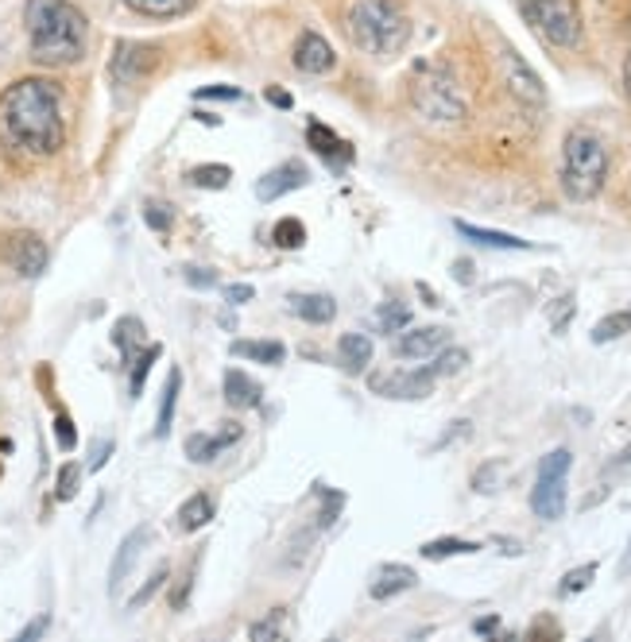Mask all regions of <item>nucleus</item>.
<instances>
[{
  "mask_svg": "<svg viewBox=\"0 0 631 642\" xmlns=\"http://www.w3.org/2000/svg\"><path fill=\"white\" fill-rule=\"evenodd\" d=\"M63 93L47 78H20L0 93V148L47 159L63 148Z\"/></svg>",
  "mask_w": 631,
  "mask_h": 642,
  "instance_id": "f257e3e1",
  "label": "nucleus"
},
{
  "mask_svg": "<svg viewBox=\"0 0 631 642\" xmlns=\"http://www.w3.org/2000/svg\"><path fill=\"white\" fill-rule=\"evenodd\" d=\"M24 27L27 43H31V59L39 66L63 71V66H74L86 54L89 20L71 0H27Z\"/></svg>",
  "mask_w": 631,
  "mask_h": 642,
  "instance_id": "f03ea898",
  "label": "nucleus"
},
{
  "mask_svg": "<svg viewBox=\"0 0 631 642\" xmlns=\"http://www.w3.org/2000/svg\"><path fill=\"white\" fill-rule=\"evenodd\" d=\"M349 43L373 59H392L407 47L411 20L400 0H353L345 12Z\"/></svg>",
  "mask_w": 631,
  "mask_h": 642,
  "instance_id": "7ed1b4c3",
  "label": "nucleus"
},
{
  "mask_svg": "<svg viewBox=\"0 0 631 642\" xmlns=\"http://www.w3.org/2000/svg\"><path fill=\"white\" fill-rule=\"evenodd\" d=\"M608 148L589 128H573L561 143V190L569 202H593L605 190Z\"/></svg>",
  "mask_w": 631,
  "mask_h": 642,
  "instance_id": "20e7f679",
  "label": "nucleus"
},
{
  "mask_svg": "<svg viewBox=\"0 0 631 642\" xmlns=\"http://www.w3.org/2000/svg\"><path fill=\"white\" fill-rule=\"evenodd\" d=\"M407 93L411 105L434 124H454L469 113L462 86H457V78L450 74L445 62H415L407 78Z\"/></svg>",
  "mask_w": 631,
  "mask_h": 642,
  "instance_id": "39448f33",
  "label": "nucleus"
},
{
  "mask_svg": "<svg viewBox=\"0 0 631 642\" xmlns=\"http://www.w3.org/2000/svg\"><path fill=\"white\" fill-rule=\"evenodd\" d=\"M519 12L534 27V36L558 51H578L585 24H581L578 0H519Z\"/></svg>",
  "mask_w": 631,
  "mask_h": 642,
  "instance_id": "423d86ee",
  "label": "nucleus"
},
{
  "mask_svg": "<svg viewBox=\"0 0 631 642\" xmlns=\"http://www.w3.org/2000/svg\"><path fill=\"white\" fill-rule=\"evenodd\" d=\"M569 468H573V457L569 449H554L539 461V480L531 488V511L543 523H558L566 515V480Z\"/></svg>",
  "mask_w": 631,
  "mask_h": 642,
  "instance_id": "0eeeda50",
  "label": "nucleus"
},
{
  "mask_svg": "<svg viewBox=\"0 0 631 642\" xmlns=\"http://www.w3.org/2000/svg\"><path fill=\"white\" fill-rule=\"evenodd\" d=\"M500 78H504V86H507V93L516 101H523V105H531V109H543L546 105V86H543V78L527 66V59L516 51V47H507V43H500Z\"/></svg>",
  "mask_w": 631,
  "mask_h": 642,
  "instance_id": "6e6552de",
  "label": "nucleus"
},
{
  "mask_svg": "<svg viewBox=\"0 0 631 642\" xmlns=\"http://www.w3.org/2000/svg\"><path fill=\"white\" fill-rule=\"evenodd\" d=\"M438 376L434 368H418V372H376L368 376V388L383 399H400V403H418L434 391Z\"/></svg>",
  "mask_w": 631,
  "mask_h": 642,
  "instance_id": "1a4fd4ad",
  "label": "nucleus"
},
{
  "mask_svg": "<svg viewBox=\"0 0 631 642\" xmlns=\"http://www.w3.org/2000/svg\"><path fill=\"white\" fill-rule=\"evenodd\" d=\"M155 62H160V47L121 39L113 51V62H109V74H113L116 86H136V81H143L155 71Z\"/></svg>",
  "mask_w": 631,
  "mask_h": 642,
  "instance_id": "9d476101",
  "label": "nucleus"
},
{
  "mask_svg": "<svg viewBox=\"0 0 631 642\" xmlns=\"http://www.w3.org/2000/svg\"><path fill=\"white\" fill-rule=\"evenodd\" d=\"M4 252H9L12 272L24 275V279H39V275L47 272V244L39 232H27V229L12 232Z\"/></svg>",
  "mask_w": 631,
  "mask_h": 642,
  "instance_id": "9b49d317",
  "label": "nucleus"
},
{
  "mask_svg": "<svg viewBox=\"0 0 631 642\" xmlns=\"http://www.w3.org/2000/svg\"><path fill=\"white\" fill-rule=\"evenodd\" d=\"M303 186H311V171H306V163L287 159V163H279V167H272L264 178H260L256 198L260 202H276V198L294 194V190H303Z\"/></svg>",
  "mask_w": 631,
  "mask_h": 642,
  "instance_id": "f8f14e48",
  "label": "nucleus"
},
{
  "mask_svg": "<svg viewBox=\"0 0 631 642\" xmlns=\"http://www.w3.org/2000/svg\"><path fill=\"white\" fill-rule=\"evenodd\" d=\"M294 66L303 74H329L333 66H338V54H333V47H329L326 36H318V32H303L299 36V43H294Z\"/></svg>",
  "mask_w": 631,
  "mask_h": 642,
  "instance_id": "ddd939ff",
  "label": "nucleus"
},
{
  "mask_svg": "<svg viewBox=\"0 0 631 642\" xmlns=\"http://www.w3.org/2000/svg\"><path fill=\"white\" fill-rule=\"evenodd\" d=\"M306 148H311L318 159H326L333 171H341V167H349V163H353V143L341 140V136L333 133V128H326L321 121L306 124Z\"/></svg>",
  "mask_w": 631,
  "mask_h": 642,
  "instance_id": "4468645a",
  "label": "nucleus"
},
{
  "mask_svg": "<svg viewBox=\"0 0 631 642\" xmlns=\"http://www.w3.org/2000/svg\"><path fill=\"white\" fill-rule=\"evenodd\" d=\"M152 542V530L148 527H136L132 534H125V542L116 545V557H113V569H109V592H121L125 589V581H128V572L136 569V562H140V554H143V545Z\"/></svg>",
  "mask_w": 631,
  "mask_h": 642,
  "instance_id": "2eb2a0df",
  "label": "nucleus"
},
{
  "mask_svg": "<svg viewBox=\"0 0 631 642\" xmlns=\"http://www.w3.org/2000/svg\"><path fill=\"white\" fill-rule=\"evenodd\" d=\"M450 341V329L445 326H422V329H407L403 337H395L392 352L403 361H422V356H434L438 349H445Z\"/></svg>",
  "mask_w": 631,
  "mask_h": 642,
  "instance_id": "dca6fc26",
  "label": "nucleus"
},
{
  "mask_svg": "<svg viewBox=\"0 0 631 642\" xmlns=\"http://www.w3.org/2000/svg\"><path fill=\"white\" fill-rule=\"evenodd\" d=\"M415 584H418V572L411 569V565L388 562V565H380V569L373 572V581H368V596H373V600H392V596H400V592L415 589Z\"/></svg>",
  "mask_w": 631,
  "mask_h": 642,
  "instance_id": "f3484780",
  "label": "nucleus"
},
{
  "mask_svg": "<svg viewBox=\"0 0 631 642\" xmlns=\"http://www.w3.org/2000/svg\"><path fill=\"white\" fill-rule=\"evenodd\" d=\"M240 433H244V430H240V423H229L222 433H214V438H210V433H190L182 449H187V457L194 461V465H210V461L222 457L229 445H237Z\"/></svg>",
  "mask_w": 631,
  "mask_h": 642,
  "instance_id": "a211bd4d",
  "label": "nucleus"
},
{
  "mask_svg": "<svg viewBox=\"0 0 631 642\" xmlns=\"http://www.w3.org/2000/svg\"><path fill=\"white\" fill-rule=\"evenodd\" d=\"M454 229L462 232L465 240H472V244H480V248H496V252H534L531 240L512 237V232L480 229V225H469V221H454Z\"/></svg>",
  "mask_w": 631,
  "mask_h": 642,
  "instance_id": "6ab92c4d",
  "label": "nucleus"
},
{
  "mask_svg": "<svg viewBox=\"0 0 631 642\" xmlns=\"http://www.w3.org/2000/svg\"><path fill=\"white\" fill-rule=\"evenodd\" d=\"M260 399H264V388H260L249 372L244 368L225 372V403H229L232 411H252V406H260Z\"/></svg>",
  "mask_w": 631,
  "mask_h": 642,
  "instance_id": "aec40b11",
  "label": "nucleus"
},
{
  "mask_svg": "<svg viewBox=\"0 0 631 642\" xmlns=\"http://www.w3.org/2000/svg\"><path fill=\"white\" fill-rule=\"evenodd\" d=\"M210 519H214V500H210L205 492H194L182 507L175 511V530L178 534H194V530H202Z\"/></svg>",
  "mask_w": 631,
  "mask_h": 642,
  "instance_id": "412c9836",
  "label": "nucleus"
},
{
  "mask_svg": "<svg viewBox=\"0 0 631 642\" xmlns=\"http://www.w3.org/2000/svg\"><path fill=\"white\" fill-rule=\"evenodd\" d=\"M338 356L345 372H365L373 364V337L368 333H341Z\"/></svg>",
  "mask_w": 631,
  "mask_h": 642,
  "instance_id": "4be33fe9",
  "label": "nucleus"
},
{
  "mask_svg": "<svg viewBox=\"0 0 631 642\" xmlns=\"http://www.w3.org/2000/svg\"><path fill=\"white\" fill-rule=\"evenodd\" d=\"M291 310L303 317V322H311V326H329V322L338 317V302L329 299V294H294Z\"/></svg>",
  "mask_w": 631,
  "mask_h": 642,
  "instance_id": "5701e85b",
  "label": "nucleus"
},
{
  "mask_svg": "<svg viewBox=\"0 0 631 642\" xmlns=\"http://www.w3.org/2000/svg\"><path fill=\"white\" fill-rule=\"evenodd\" d=\"M229 356H240V361H256V364H283L287 349L279 341H232Z\"/></svg>",
  "mask_w": 631,
  "mask_h": 642,
  "instance_id": "b1692460",
  "label": "nucleus"
},
{
  "mask_svg": "<svg viewBox=\"0 0 631 642\" xmlns=\"http://www.w3.org/2000/svg\"><path fill=\"white\" fill-rule=\"evenodd\" d=\"M143 333H148V329H143L140 317H121V322L113 326V344H116V352H121L125 361H132L136 352L143 349Z\"/></svg>",
  "mask_w": 631,
  "mask_h": 642,
  "instance_id": "393cba45",
  "label": "nucleus"
},
{
  "mask_svg": "<svg viewBox=\"0 0 631 642\" xmlns=\"http://www.w3.org/2000/svg\"><path fill=\"white\" fill-rule=\"evenodd\" d=\"M128 9L140 12V16H152V20H175V16H187L194 9L198 0H125Z\"/></svg>",
  "mask_w": 631,
  "mask_h": 642,
  "instance_id": "a878e982",
  "label": "nucleus"
},
{
  "mask_svg": "<svg viewBox=\"0 0 631 642\" xmlns=\"http://www.w3.org/2000/svg\"><path fill=\"white\" fill-rule=\"evenodd\" d=\"M480 545L477 542H465V538H434V542H422L418 545V554L427 557V562H445V557H469L477 554Z\"/></svg>",
  "mask_w": 631,
  "mask_h": 642,
  "instance_id": "bb28decb",
  "label": "nucleus"
},
{
  "mask_svg": "<svg viewBox=\"0 0 631 642\" xmlns=\"http://www.w3.org/2000/svg\"><path fill=\"white\" fill-rule=\"evenodd\" d=\"M178 391H182V372L171 368L167 383H163V399H160V426H155V438H167L171 423H175V406H178Z\"/></svg>",
  "mask_w": 631,
  "mask_h": 642,
  "instance_id": "cd10ccee",
  "label": "nucleus"
},
{
  "mask_svg": "<svg viewBox=\"0 0 631 642\" xmlns=\"http://www.w3.org/2000/svg\"><path fill=\"white\" fill-rule=\"evenodd\" d=\"M163 356V349L160 344H148V349H140L132 356V376H128V391H132V399H140V391H143V379H148V372H152V364Z\"/></svg>",
  "mask_w": 631,
  "mask_h": 642,
  "instance_id": "c85d7f7f",
  "label": "nucleus"
},
{
  "mask_svg": "<svg viewBox=\"0 0 631 642\" xmlns=\"http://www.w3.org/2000/svg\"><path fill=\"white\" fill-rule=\"evenodd\" d=\"M272 244L283 248V252H294V248H303L306 244V225L299 217L276 221V229H272Z\"/></svg>",
  "mask_w": 631,
  "mask_h": 642,
  "instance_id": "c756f323",
  "label": "nucleus"
},
{
  "mask_svg": "<svg viewBox=\"0 0 631 642\" xmlns=\"http://www.w3.org/2000/svg\"><path fill=\"white\" fill-rule=\"evenodd\" d=\"M187 178H190V186H198V190H225L232 171L225 167V163H202V167H194Z\"/></svg>",
  "mask_w": 631,
  "mask_h": 642,
  "instance_id": "7c9ffc66",
  "label": "nucleus"
},
{
  "mask_svg": "<svg viewBox=\"0 0 631 642\" xmlns=\"http://www.w3.org/2000/svg\"><path fill=\"white\" fill-rule=\"evenodd\" d=\"M631 329V310H616V314L601 317L593 326V344H608L616 341V337H623Z\"/></svg>",
  "mask_w": 631,
  "mask_h": 642,
  "instance_id": "2f4dec72",
  "label": "nucleus"
},
{
  "mask_svg": "<svg viewBox=\"0 0 631 642\" xmlns=\"http://www.w3.org/2000/svg\"><path fill=\"white\" fill-rule=\"evenodd\" d=\"M78 484H81V465H74V461H66L63 468H59V476H54V500L66 503L78 495Z\"/></svg>",
  "mask_w": 631,
  "mask_h": 642,
  "instance_id": "473e14b6",
  "label": "nucleus"
},
{
  "mask_svg": "<svg viewBox=\"0 0 631 642\" xmlns=\"http://www.w3.org/2000/svg\"><path fill=\"white\" fill-rule=\"evenodd\" d=\"M593 577H596V565L593 562L578 565V569H569L566 577H561V584H558V596H578V592H585L589 584H593Z\"/></svg>",
  "mask_w": 631,
  "mask_h": 642,
  "instance_id": "72a5a7b5",
  "label": "nucleus"
},
{
  "mask_svg": "<svg viewBox=\"0 0 631 642\" xmlns=\"http://www.w3.org/2000/svg\"><path fill=\"white\" fill-rule=\"evenodd\" d=\"M376 322H380L383 333H403V329L411 326V310L403 306V302H388V306H380Z\"/></svg>",
  "mask_w": 631,
  "mask_h": 642,
  "instance_id": "f704fd0d",
  "label": "nucleus"
},
{
  "mask_svg": "<svg viewBox=\"0 0 631 642\" xmlns=\"http://www.w3.org/2000/svg\"><path fill=\"white\" fill-rule=\"evenodd\" d=\"M167 572H171L167 565H155V572L140 584V592H132V596H128V612H140V607L148 604V600H152L155 592L163 589V581H167Z\"/></svg>",
  "mask_w": 631,
  "mask_h": 642,
  "instance_id": "c9c22d12",
  "label": "nucleus"
},
{
  "mask_svg": "<svg viewBox=\"0 0 631 642\" xmlns=\"http://www.w3.org/2000/svg\"><path fill=\"white\" fill-rule=\"evenodd\" d=\"M143 225L152 232H167L175 225V210L167 202H143Z\"/></svg>",
  "mask_w": 631,
  "mask_h": 642,
  "instance_id": "e433bc0d",
  "label": "nucleus"
},
{
  "mask_svg": "<svg viewBox=\"0 0 631 642\" xmlns=\"http://www.w3.org/2000/svg\"><path fill=\"white\" fill-rule=\"evenodd\" d=\"M465 364H469V352L465 349H438V361L430 368H434V376H457Z\"/></svg>",
  "mask_w": 631,
  "mask_h": 642,
  "instance_id": "4c0bfd02",
  "label": "nucleus"
},
{
  "mask_svg": "<svg viewBox=\"0 0 631 642\" xmlns=\"http://www.w3.org/2000/svg\"><path fill=\"white\" fill-rule=\"evenodd\" d=\"M54 441L63 453H74V445H78V430H74V418L66 411H54Z\"/></svg>",
  "mask_w": 631,
  "mask_h": 642,
  "instance_id": "58836bf2",
  "label": "nucleus"
},
{
  "mask_svg": "<svg viewBox=\"0 0 631 642\" xmlns=\"http://www.w3.org/2000/svg\"><path fill=\"white\" fill-rule=\"evenodd\" d=\"M194 101H244V89L240 86H198Z\"/></svg>",
  "mask_w": 631,
  "mask_h": 642,
  "instance_id": "ea45409f",
  "label": "nucleus"
},
{
  "mask_svg": "<svg viewBox=\"0 0 631 642\" xmlns=\"http://www.w3.org/2000/svg\"><path fill=\"white\" fill-rule=\"evenodd\" d=\"M194 577H198V557L187 565V572H182V581H178V592H171V607H187V600H190V589H194Z\"/></svg>",
  "mask_w": 631,
  "mask_h": 642,
  "instance_id": "a19ab883",
  "label": "nucleus"
},
{
  "mask_svg": "<svg viewBox=\"0 0 631 642\" xmlns=\"http://www.w3.org/2000/svg\"><path fill=\"white\" fill-rule=\"evenodd\" d=\"M496 480H500V465H480L477 476H472V488H477L480 495L496 492Z\"/></svg>",
  "mask_w": 631,
  "mask_h": 642,
  "instance_id": "79ce46f5",
  "label": "nucleus"
},
{
  "mask_svg": "<svg viewBox=\"0 0 631 642\" xmlns=\"http://www.w3.org/2000/svg\"><path fill=\"white\" fill-rule=\"evenodd\" d=\"M283 634V627H279V612L272 619H260V624L249 627V639L252 642H264V639H279Z\"/></svg>",
  "mask_w": 631,
  "mask_h": 642,
  "instance_id": "37998d69",
  "label": "nucleus"
},
{
  "mask_svg": "<svg viewBox=\"0 0 631 642\" xmlns=\"http://www.w3.org/2000/svg\"><path fill=\"white\" fill-rule=\"evenodd\" d=\"M182 279H187L190 287H202V291L217 287V272H210V267H182Z\"/></svg>",
  "mask_w": 631,
  "mask_h": 642,
  "instance_id": "c03bdc74",
  "label": "nucleus"
},
{
  "mask_svg": "<svg viewBox=\"0 0 631 642\" xmlns=\"http://www.w3.org/2000/svg\"><path fill=\"white\" fill-rule=\"evenodd\" d=\"M631 473V445H623L613 461L605 465V476H628Z\"/></svg>",
  "mask_w": 631,
  "mask_h": 642,
  "instance_id": "a18cd8bd",
  "label": "nucleus"
},
{
  "mask_svg": "<svg viewBox=\"0 0 631 642\" xmlns=\"http://www.w3.org/2000/svg\"><path fill=\"white\" fill-rule=\"evenodd\" d=\"M113 457V441H98V445H93V457H89V473H101V468H105V461Z\"/></svg>",
  "mask_w": 631,
  "mask_h": 642,
  "instance_id": "49530a36",
  "label": "nucleus"
},
{
  "mask_svg": "<svg viewBox=\"0 0 631 642\" xmlns=\"http://www.w3.org/2000/svg\"><path fill=\"white\" fill-rule=\"evenodd\" d=\"M47 627H51V616H39V619H31V624L24 627V631L16 634L20 642H31V639H43L47 634Z\"/></svg>",
  "mask_w": 631,
  "mask_h": 642,
  "instance_id": "de8ad7c7",
  "label": "nucleus"
},
{
  "mask_svg": "<svg viewBox=\"0 0 631 642\" xmlns=\"http://www.w3.org/2000/svg\"><path fill=\"white\" fill-rule=\"evenodd\" d=\"M252 294H256V291H252L249 282H232V287H225V302H232V306H244Z\"/></svg>",
  "mask_w": 631,
  "mask_h": 642,
  "instance_id": "09e8293b",
  "label": "nucleus"
},
{
  "mask_svg": "<svg viewBox=\"0 0 631 642\" xmlns=\"http://www.w3.org/2000/svg\"><path fill=\"white\" fill-rule=\"evenodd\" d=\"M264 98L272 101L276 109H291V105H294L291 93H287V89H279V86H267V89H264Z\"/></svg>",
  "mask_w": 631,
  "mask_h": 642,
  "instance_id": "8fccbe9b",
  "label": "nucleus"
},
{
  "mask_svg": "<svg viewBox=\"0 0 631 642\" xmlns=\"http://www.w3.org/2000/svg\"><path fill=\"white\" fill-rule=\"evenodd\" d=\"M472 631H477V634H496V631H500V619H496V616L477 619V624H472Z\"/></svg>",
  "mask_w": 631,
  "mask_h": 642,
  "instance_id": "3c124183",
  "label": "nucleus"
},
{
  "mask_svg": "<svg viewBox=\"0 0 631 642\" xmlns=\"http://www.w3.org/2000/svg\"><path fill=\"white\" fill-rule=\"evenodd\" d=\"M454 275H457V282H472V264H469V260H457Z\"/></svg>",
  "mask_w": 631,
  "mask_h": 642,
  "instance_id": "603ef678",
  "label": "nucleus"
},
{
  "mask_svg": "<svg viewBox=\"0 0 631 642\" xmlns=\"http://www.w3.org/2000/svg\"><path fill=\"white\" fill-rule=\"evenodd\" d=\"M623 98L631 101V43H628V59H623Z\"/></svg>",
  "mask_w": 631,
  "mask_h": 642,
  "instance_id": "864d4df0",
  "label": "nucleus"
},
{
  "mask_svg": "<svg viewBox=\"0 0 631 642\" xmlns=\"http://www.w3.org/2000/svg\"><path fill=\"white\" fill-rule=\"evenodd\" d=\"M531 634H554V639H558L561 631H558V627H554V624H546V619H539V624L531 627Z\"/></svg>",
  "mask_w": 631,
  "mask_h": 642,
  "instance_id": "5fc2aeb1",
  "label": "nucleus"
},
{
  "mask_svg": "<svg viewBox=\"0 0 631 642\" xmlns=\"http://www.w3.org/2000/svg\"><path fill=\"white\" fill-rule=\"evenodd\" d=\"M500 545H504V554H507V557H519V554H523V545L512 542V538H500Z\"/></svg>",
  "mask_w": 631,
  "mask_h": 642,
  "instance_id": "6e6d98bb",
  "label": "nucleus"
},
{
  "mask_svg": "<svg viewBox=\"0 0 631 642\" xmlns=\"http://www.w3.org/2000/svg\"><path fill=\"white\" fill-rule=\"evenodd\" d=\"M194 121L198 124H210V128H217V124H222V116H217V113H194Z\"/></svg>",
  "mask_w": 631,
  "mask_h": 642,
  "instance_id": "4d7b16f0",
  "label": "nucleus"
},
{
  "mask_svg": "<svg viewBox=\"0 0 631 642\" xmlns=\"http://www.w3.org/2000/svg\"><path fill=\"white\" fill-rule=\"evenodd\" d=\"M620 577H631V542H628V554H623V562H620Z\"/></svg>",
  "mask_w": 631,
  "mask_h": 642,
  "instance_id": "13d9d810",
  "label": "nucleus"
},
{
  "mask_svg": "<svg viewBox=\"0 0 631 642\" xmlns=\"http://www.w3.org/2000/svg\"><path fill=\"white\" fill-rule=\"evenodd\" d=\"M0 473H4V468H0Z\"/></svg>",
  "mask_w": 631,
  "mask_h": 642,
  "instance_id": "bf43d9fd",
  "label": "nucleus"
}]
</instances>
